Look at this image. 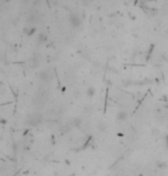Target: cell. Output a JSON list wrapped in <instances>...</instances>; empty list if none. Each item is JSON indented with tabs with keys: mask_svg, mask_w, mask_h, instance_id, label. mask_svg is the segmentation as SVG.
Listing matches in <instances>:
<instances>
[{
	"mask_svg": "<svg viewBox=\"0 0 168 176\" xmlns=\"http://www.w3.org/2000/svg\"><path fill=\"white\" fill-rule=\"evenodd\" d=\"M94 93H96V89H94L93 86H90V88L86 90V95H88V97H93Z\"/></svg>",
	"mask_w": 168,
	"mask_h": 176,
	"instance_id": "277c9868",
	"label": "cell"
},
{
	"mask_svg": "<svg viewBox=\"0 0 168 176\" xmlns=\"http://www.w3.org/2000/svg\"><path fill=\"white\" fill-rule=\"evenodd\" d=\"M165 140H166V143H167V145H168V135L166 136V138H165Z\"/></svg>",
	"mask_w": 168,
	"mask_h": 176,
	"instance_id": "8992f818",
	"label": "cell"
},
{
	"mask_svg": "<svg viewBox=\"0 0 168 176\" xmlns=\"http://www.w3.org/2000/svg\"><path fill=\"white\" fill-rule=\"evenodd\" d=\"M37 40H38V43H40V44H43V43H45V41L47 40V37H46V36H45L44 34H40V35H38Z\"/></svg>",
	"mask_w": 168,
	"mask_h": 176,
	"instance_id": "5b68a950",
	"label": "cell"
},
{
	"mask_svg": "<svg viewBox=\"0 0 168 176\" xmlns=\"http://www.w3.org/2000/svg\"><path fill=\"white\" fill-rule=\"evenodd\" d=\"M69 21H70L72 25L75 27V28H77V27H79V25H81V19H79L76 14H72V15L69 16Z\"/></svg>",
	"mask_w": 168,
	"mask_h": 176,
	"instance_id": "6da1fadb",
	"label": "cell"
},
{
	"mask_svg": "<svg viewBox=\"0 0 168 176\" xmlns=\"http://www.w3.org/2000/svg\"><path fill=\"white\" fill-rule=\"evenodd\" d=\"M23 32H24L27 36H32V35H35V32H36V28H35V27H31V25H27V27L23 29Z\"/></svg>",
	"mask_w": 168,
	"mask_h": 176,
	"instance_id": "7a4b0ae2",
	"label": "cell"
},
{
	"mask_svg": "<svg viewBox=\"0 0 168 176\" xmlns=\"http://www.w3.org/2000/svg\"><path fill=\"white\" fill-rule=\"evenodd\" d=\"M127 116H128L127 112H124V111H120V112L117 113V115H116V119H117L119 121H124V120H127Z\"/></svg>",
	"mask_w": 168,
	"mask_h": 176,
	"instance_id": "3957f363",
	"label": "cell"
}]
</instances>
